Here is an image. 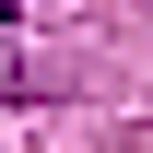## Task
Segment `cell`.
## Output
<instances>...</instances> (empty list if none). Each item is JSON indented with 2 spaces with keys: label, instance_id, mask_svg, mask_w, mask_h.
<instances>
[{
  "label": "cell",
  "instance_id": "cell-1",
  "mask_svg": "<svg viewBox=\"0 0 153 153\" xmlns=\"http://www.w3.org/2000/svg\"><path fill=\"white\" fill-rule=\"evenodd\" d=\"M0 24H12V0H0Z\"/></svg>",
  "mask_w": 153,
  "mask_h": 153
}]
</instances>
